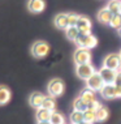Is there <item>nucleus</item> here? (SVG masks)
Returning a JSON list of instances; mask_svg holds the SVG:
<instances>
[{
  "label": "nucleus",
  "instance_id": "7ed1b4c3",
  "mask_svg": "<svg viewBox=\"0 0 121 124\" xmlns=\"http://www.w3.org/2000/svg\"><path fill=\"white\" fill-rule=\"evenodd\" d=\"M76 45L82 48L93 50L98 45V41H96V37H94L93 34H79L78 39L76 41Z\"/></svg>",
  "mask_w": 121,
  "mask_h": 124
},
{
  "label": "nucleus",
  "instance_id": "473e14b6",
  "mask_svg": "<svg viewBox=\"0 0 121 124\" xmlns=\"http://www.w3.org/2000/svg\"><path fill=\"white\" fill-rule=\"evenodd\" d=\"M120 13H121V8H120Z\"/></svg>",
  "mask_w": 121,
  "mask_h": 124
},
{
  "label": "nucleus",
  "instance_id": "6e6552de",
  "mask_svg": "<svg viewBox=\"0 0 121 124\" xmlns=\"http://www.w3.org/2000/svg\"><path fill=\"white\" fill-rule=\"evenodd\" d=\"M74 62H76L77 65L90 63L91 62V52H90V50L78 47L74 52Z\"/></svg>",
  "mask_w": 121,
  "mask_h": 124
},
{
  "label": "nucleus",
  "instance_id": "2f4dec72",
  "mask_svg": "<svg viewBox=\"0 0 121 124\" xmlns=\"http://www.w3.org/2000/svg\"><path fill=\"white\" fill-rule=\"evenodd\" d=\"M119 31H120V34H121V29H120V30H119Z\"/></svg>",
  "mask_w": 121,
  "mask_h": 124
},
{
  "label": "nucleus",
  "instance_id": "20e7f679",
  "mask_svg": "<svg viewBox=\"0 0 121 124\" xmlns=\"http://www.w3.org/2000/svg\"><path fill=\"white\" fill-rule=\"evenodd\" d=\"M95 68L91 63H86V64H79L76 67V75L79 77L83 81H87V80L91 77L94 73H95Z\"/></svg>",
  "mask_w": 121,
  "mask_h": 124
},
{
  "label": "nucleus",
  "instance_id": "f3484780",
  "mask_svg": "<svg viewBox=\"0 0 121 124\" xmlns=\"http://www.w3.org/2000/svg\"><path fill=\"white\" fill-rule=\"evenodd\" d=\"M51 115H52V111H48V110L40 107V108L36 110L35 118H36V122H50Z\"/></svg>",
  "mask_w": 121,
  "mask_h": 124
},
{
  "label": "nucleus",
  "instance_id": "423d86ee",
  "mask_svg": "<svg viewBox=\"0 0 121 124\" xmlns=\"http://www.w3.org/2000/svg\"><path fill=\"white\" fill-rule=\"evenodd\" d=\"M103 67L109 69H113V71H120L121 68V58L119 54H109V55L106 56L103 62Z\"/></svg>",
  "mask_w": 121,
  "mask_h": 124
},
{
  "label": "nucleus",
  "instance_id": "c756f323",
  "mask_svg": "<svg viewBox=\"0 0 121 124\" xmlns=\"http://www.w3.org/2000/svg\"><path fill=\"white\" fill-rule=\"evenodd\" d=\"M81 124H90V123H87V122H85V120H83V122L81 123Z\"/></svg>",
  "mask_w": 121,
  "mask_h": 124
},
{
  "label": "nucleus",
  "instance_id": "9d476101",
  "mask_svg": "<svg viewBox=\"0 0 121 124\" xmlns=\"http://www.w3.org/2000/svg\"><path fill=\"white\" fill-rule=\"evenodd\" d=\"M98 72H99L100 77H102V80L104 81V84H115L117 71H113V69H109V68H106V67H102V68H100Z\"/></svg>",
  "mask_w": 121,
  "mask_h": 124
},
{
  "label": "nucleus",
  "instance_id": "cd10ccee",
  "mask_svg": "<svg viewBox=\"0 0 121 124\" xmlns=\"http://www.w3.org/2000/svg\"><path fill=\"white\" fill-rule=\"evenodd\" d=\"M115 85L117 86V88H121V72L119 71L116 75V80H115Z\"/></svg>",
  "mask_w": 121,
  "mask_h": 124
},
{
  "label": "nucleus",
  "instance_id": "c85d7f7f",
  "mask_svg": "<svg viewBox=\"0 0 121 124\" xmlns=\"http://www.w3.org/2000/svg\"><path fill=\"white\" fill-rule=\"evenodd\" d=\"M36 124H51V123H50V122H38Z\"/></svg>",
  "mask_w": 121,
  "mask_h": 124
},
{
  "label": "nucleus",
  "instance_id": "7c9ffc66",
  "mask_svg": "<svg viewBox=\"0 0 121 124\" xmlns=\"http://www.w3.org/2000/svg\"><path fill=\"white\" fill-rule=\"evenodd\" d=\"M119 55H120V58H121V51H120V52H119Z\"/></svg>",
  "mask_w": 121,
  "mask_h": 124
},
{
  "label": "nucleus",
  "instance_id": "f8f14e48",
  "mask_svg": "<svg viewBox=\"0 0 121 124\" xmlns=\"http://www.w3.org/2000/svg\"><path fill=\"white\" fill-rule=\"evenodd\" d=\"M46 8L44 0H29L28 1V9L31 13H42Z\"/></svg>",
  "mask_w": 121,
  "mask_h": 124
},
{
  "label": "nucleus",
  "instance_id": "dca6fc26",
  "mask_svg": "<svg viewBox=\"0 0 121 124\" xmlns=\"http://www.w3.org/2000/svg\"><path fill=\"white\" fill-rule=\"evenodd\" d=\"M11 97H12L11 90L4 85H0V106L7 105L11 101Z\"/></svg>",
  "mask_w": 121,
  "mask_h": 124
},
{
  "label": "nucleus",
  "instance_id": "a878e982",
  "mask_svg": "<svg viewBox=\"0 0 121 124\" xmlns=\"http://www.w3.org/2000/svg\"><path fill=\"white\" fill-rule=\"evenodd\" d=\"M109 25L112 26L113 29H117V30L121 29V13L113 15V17H112V20H111Z\"/></svg>",
  "mask_w": 121,
  "mask_h": 124
},
{
  "label": "nucleus",
  "instance_id": "4be33fe9",
  "mask_svg": "<svg viewBox=\"0 0 121 124\" xmlns=\"http://www.w3.org/2000/svg\"><path fill=\"white\" fill-rule=\"evenodd\" d=\"M83 120L90 124L95 123L96 122V111L95 110H91V108H87L85 112H83Z\"/></svg>",
  "mask_w": 121,
  "mask_h": 124
},
{
  "label": "nucleus",
  "instance_id": "412c9836",
  "mask_svg": "<svg viewBox=\"0 0 121 124\" xmlns=\"http://www.w3.org/2000/svg\"><path fill=\"white\" fill-rule=\"evenodd\" d=\"M108 110H107V107H104L103 105L99 106V108L96 110V122H104V120H107L108 118Z\"/></svg>",
  "mask_w": 121,
  "mask_h": 124
},
{
  "label": "nucleus",
  "instance_id": "6ab92c4d",
  "mask_svg": "<svg viewBox=\"0 0 121 124\" xmlns=\"http://www.w3.org/2000/svg\"><path fill=\"white\" fill-rule=\"evenodd\" d=\"M42 107H43V108H46V110H48V111H55V108H56V99H55V97L46 95L44 101H43Z\"/></svg>",
  "mask_w": 121,
  "mask_h": 124
},
{
  "label": "nucleus",
  "instance_id": "a211bd4d",
  "mask_svg": "<svg viewBox=\"0 0 121 124\" xmlns=\"http://www.w3.org/2000/svg\"><path fill=\"white\" fill-rule=\"evenodd\" d=\"M89 108V105L83 101L81 97L74 99V102H73V110L74 111H79V112H85L86 110Z\"/></svg>",
  "mask_w": 121,
  "mask_h": 124
},
{
  "label": "nucleus",
  "instance_id": "39448f33",
  "mask_svg": "<svg viewBox=\"0 0 121 124\" xmlns=\"http://www.w3.org/2000/svg\"><path fill=\"white\" fill-rule=\"evenodd\" d=\"M64 82L63 80L60 78H52L51 81L48 82V86H47V90H48V94L51 97H60L64 93Z\"/></svg>",
  "mask_w": 121,
  "mask_h": 124
},
{
  "label": "nucleus",
  "instance_id": "72a5a7b5",
  "mask_svg": "<svg viewBox=\"0 0 121 124\" xmlns=\"http://www.w3.org/2000/svg\"><path fill=\"white\" fill-rule=\"evenodd\" d=\"M120 72H121V68H120Z\"/></svg>",
  "mask_w": 121,
  "mask_h": 124
},
{
  "label": "nucleus",
  "instance_id": "ddd939ff",
  "mask_svg": "<svg viewBox=\"0 0 121 124\" xmlns=\"http://www.w3.org/2000/svg\"><path fill=\"white\" fill-rule=\"evenodd\" d=\"M55 26L57 29H61V30H66L69 28V22H68V13H59L56 15L55 20Z\"/></svg>",
  "mask_w": 121,
  "mask_h": 124
},
{
  "label": "nucleus",
  "instance_id": "aec40b11",
  "mask_svg": "<svg viewBox=\"0 0 121 124\" xmlns=\"http://www.w3.org/2000/svg\"><path fill=\"white\" fill-rule=\"evenodd\" d=\"M65 34H66V38H68L69 41L76 42L77 39H78L81 33H79V30L77 29V26H69V28L65 30Z\"/></svg>",
  "mask_w": 121,
  "mask_h": 124
},
{
  "label": "nucleus",
  "instance_id": "393cba45",
  "mask_svg": "<svg viewBox=\"0 0 121 124\" xmlns=\"http://www.w3.org/2000/svg\"><path fill=\"white\" fill-rule=\"evenodd\" d=\"M51 124H65V118L57 111H52L51 119H50Z\"/></svg>",
  "mask_w": 121,
  "mask_h": 124
},
{
  "label": "nucleus",
  "instance_id": "9b49d317",
  "mask_svg": "<svg viewBox=\"0 0 121 124\" xmlns=\"http://www.w3.org/2000/svg\"><path fill=\"white\" fill-rule=\"evenodd\" d=\"M44 98H46V95L43 94V93L34 92V93H31L30 97H29V103H30V106H31V107H34L35 110H38V108L42 107Z\"/></svg>",
  "mask_w": 121,
  "mask_h": 124
},
{
  "label": "nucleus",
  "instance_id": "b1692460",
  "mask_svg": "<svg viewBox=\"0 0 121 124\" xmlns=\"http://www.w3.org/2000/svg\"><path fill=\"white\" fill-rule=\"evenodd\" d=\"M107 8L109 9L113 15H117L120 13V8H121V0H109L108 4H107Z\"/></svg>",
  "mask_w": 121,
  "mask_h": 124
},
{
  "label": "nucleus",
  "instance_id": "f03ea898",
  "mask_svg": "<svg viewBox=\"0 0 121 124\" xmlns=\"http://www.w3.org/2000/svg\"><path fill=\"white\" fill-rule=\"evenodd\" d=\"M99 93L104 99H115L121 97V88H117L115 84H106Z\"/></svg>",
  "mask_w": 121,
  "mask_h": 124
},
{
  "label": "nucleus",
  "instance_id": "2eb2a0df",
  "mask_svg": "<svg viewBox=\"0 0 121 124\" xmlns=\"http://www.w3.org/2000/svg\"><path fill=\"white\" fill-rule=\"evenodd\" d=\"M112 17H113V13L111 12L107 7H106V8H103V9H100V11L98 12V20L102 22V24H108L109 25Z\"/></svg>",
  "mask_w": 121,
  "mask_h": 124
},
{
  "label": "nucleus",
  "instance_id": "bb28decb",
  "mask_svg": "<svg viewBox=\"0 0 121 124\" xmlns=\"http://www.w3.org/2000/svg\"><path fill=\"white\" fill-rule=\"evenodd\" d=\"M78 18H79V16L76 15V13H68V22H69V26H77Z\"/></svg>",
  "mask_w": 121,
  "mask_h": 124
},
{
  "label": "nucleus",
  "instance_id": "f257e3e1",
  "mask_svg": "<svg viewBox=\"0 0 121 124\" xmlns=\"http://www.w3.org/2000/svg\"><path fill=\"white\" fill-rule=\"evenodd\" d=\"M30 51H31V55L34 56V58L43 59V58H46V56L48 55L50 46H48V43L44 42V41H36L31 45Z\"/></svg>",
  "mask_w": 121,
  "mask_h": 124
},
{
  "label": "nucleus",
  "instance_id": "5701e85b",
  "mask_svg": "<svg viewBox=\"0 0 121 124\" xmlns=\"http://www.w3.org/2000/svg\"><path fill=\"white\" fill-rule=\"evenodd\" d=\"M69 122H70V124H81L83 122V112L74 111L73 110L70 116H69Z\"/></svg>",
  "mask_w": 121,
  "mask_h": 124
},
{
  "label": "nucleus",
  "instance_id": "4468645a",
  "mask_svg": "<svg viewBox=\"0 0 121 124\" xmlns=\"http://www.w3.org/2000/svg\"><path fill=\"white\" fill-rule=\"evenodd\" d=\"M79 97L82 98L85 102L87 103V105H93L94 102H96V95H95V92H93V90H90V89H87V88H85L81 92V94H79Z\"/></svg>",
  "mask_w": 121,
  "mask_h": 124
},
{
  "label": "nucleus",
  "instance_id": "1a4fd4ad",
  "mask_svg": "<svg viewBox=\"0 0 121 124\" xmlns=\"http://www.w3.org/2000/svg\"><path fill=\"white\" fill-rule=\"evenodd\" d=\"M91 28L93 24L89 17L86 16H79L78 22H77V29L79 30L81 34H91Z\"/></svg>",
  "mask_w": 121,
  "mask_h": 124
},
{
  "label": "nucleus",
  "instance_id": "0eeeda50",
  "mask_svg": "<svg viewBox=\"0 0 121 124\" xmlns=\"http://www.w3.org/2000/svg\"><path fill=\"white\" fill-rule=\"evenodd\" d=\"M104 85H106V84H104V81L102 80V77H100L99 72H95V73H94V75L86 81V88L90 89V90H93V92H95V93H96V92H100Z\"/></svg>",
  "mask_w": 121,
  "mask_h": 124
}]
</instances>
